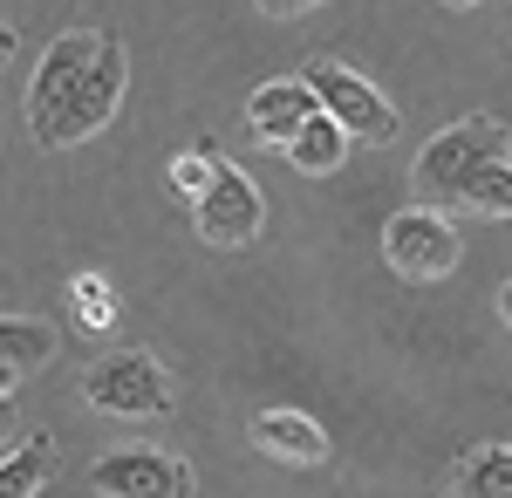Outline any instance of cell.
I'll use <instances>...</instances> for the list:
<instances>
[{"instance_id": "1", "label": "cell", "mask_w": 512, "mask_h": 498, "mask_svg": "<svg viewBox=\"0 0 512 498\" xmlns=\"http://www.w3.org/2000/svg\"><path fill=\"white\" fill-rule=\"evenodd\" d=\"M512 151V130L499 123V116H465V123H451V130H437L431 144L417 151V198H465V185H472L485 164H499V157Z\"/></svg>"}, {"instance_id": "2", "label": "cell", "mask_w": 512, "mask_h": 498, "mask_svg": "<svg viewBox=\"0 0 512 498\" xmlns=\"http://www.w3.org/2000/svg\"><path fill=\"white\" fill-rule=\"evenodd\" d=\"M82 396H89V410H110V417H164L171 410V376L144 348H117V355L89 362Z\"/></svg>"}, {"instance_id": "3", "label": "cell", "mask_w": 512, "mask_h": 498, "mask_svg": "<svg viewBox=\"0 0 512 498\" xmlns=\"http://www.w3.org/2000/svg\"><path fill=\"white\" fill-rule=\"evenodd\" d=\"M383 260L403 280H444V273L458 267V226L437 205H403L383 226Z\"/></svg>"}, {"instance_id": "4", "label": "cell", "mask_w": 512, "mask_h": 498, "mask_svg": "<svg viewBox=\"0 0 512 498\" xmlns=\"http://www.w3.org/2000/svg\"><path fill=\"white\" fill-rule=\"evenodd\" d=\"M123 82H130V62H123V41H103V55H96V69L82 76V89L62 103V116L41 130V144L48 151H69V144H82V137H96L110 116H117L123 103Z\"/></svg>"}, {"instance_id": "5", "label": "cell", "mask_w": 512, "mask_h": 498, "mask_svg": "<svg viewBox=\"0 0 512 498\" xmlns=\"http://www.w3.org/2000/svg\"><path fill=\"white\" fill-rule=\"evenodd\" d=\"M308 89H315L321 110L349 130V144H396V110H390V96H383V89H369L355 69L315 62V69H308Z\"/></svg>"}, {"instance_id": "6", "label": "cell", "mask_w": 512, "mask_h": 498, "mask_svg": "<svg viewBox=\"0 0 512 498\" xmlns=\"http://www.w3.org/2000/svg\"><path fill=\"white\" fill-rule=\"evenodd\" d=\"M103 41H110V35H96V28H69V35L48 41L35 82H28V123H35V137L62 116V103L82 89V76H89V69H96V55H103Z\"/></svg>"}, {"instance_id": "7", "label": "cell", "mask_w": 512, "mask_h": 498, "mask_svg": "<svg viewBox=\"0 0 512 498\" xmlns=\"http://www.w3.org/2000/svg\"><path fill=\"white\" fill-rule=\"evenodd\" d=\"M260 226H267L260 185H253L246 171H233V164H219V178L198 198V232H205L212 246H246V239H260Z\"/></svg>"}, {"instance_id": "8", "label": "cell", "mask_w": 512, "mask_h": 498, "mask_svg": "<svg viewBox=\"0 0 512 498\" xmlns=\"http://www.w3.org/2000/svg\"><path fill=\"white\" fill-rule=\"evenodd\" d=\"M89 485L103 498H192V471L164 451H110L96 458Z\"/></svg>"}, {"instance_id": "9", "label": "cell", "mask_w": 512, "mask_h": 498, "mask_svg": "<svg viewBox=\"0 0 512 498\" xmlns=\"http://www.w3.org/2000/svg\"><path fill=\"white\" fill-rule=\"evenodd\" d=\"M321 116V103H315V89H308V76H280V82H260L253 89V103H246V123H253V137L260 144H294L308 123Z\"/></svg>"}, {"instance_id": "10", "label": "cell", "mask_w": 512, "mask_h": 498, "mask_svg": "<svg viewBox=\"0 0 512 498\" xmlns=\"http://www.w3.org/2000/svg\"><path fill=\"white\" fill-rule=\"evenodd\" d=\"M253 444L280 464H321L328 458V430L308 410H260L253 417Z\"/></svg>"}, {"instance_id": "11", "label": "cell", "mask_w": 512, "mask_h": 498, "mask_svg": "<svg viewBox=\"0 0 512 498\" xmlns=\"http://www.w3.org/2000/svg\"><path fill=\"white\" fill-rule=\"evenodd\" d=\"M451 498H512V444H478L451 471Z\"/></svg>"}, {"instance_id": "12", "label": "cell", "mask_w": 512, "mask_h": 498, "mask_svg": "<svg viewBox=\"0 0 512 498\" xmlns=\"http://www.w3.org/2000/svg\"><path fill=\"white\" fill-rule=\"evenodd\" d=\"M342 157H349V130H342L328 110H321L315 123L287 144V164H294L301 178H328V171H342Z\"/></svg>"}, {"instance_id": "13", "label": "cell", "mask_w": 512, "mask_h": 498, "mask_svg": "<svg viewBox=\"0 0 512 498\" xmlns=\"http://www.w3.org/2000/svg\"><path fill=\"white\" fill-rule=\"evenodd\" d=\"M48 471H55V451H48V437H28L21 451H7V458H0V498H35Z\"/></svg>"}, {"instance_id": "14", "label": "cell", "mask_w": 512, "mask_h": 498, "mask_svg": "<svg viewBox=\"0 0 512 498\" xmlns=\"http://www.w3.org/2000/svg\"><path fill=\"white\" fill-rule=\"evenodd\" d=\"M55 355V335L41 328V321H14V314H0V362L7 369H41Z\"/></svg>"}, {"instance_id": "15", "label": "cell", "mask_w": 512, "mask_h": 498, "mask_svg": "<svg viewBox=\"0 0 512 498\" xmlns=\"http://www.w3.org/2000/svg\"><path fill=\"white\" fill-rule=\"evenodd\" d=\"M465 212H478V219H512V157H499V164H485L472 185H465V198H458Z\"/></svg>"}, {"instance_id": "16", "label": "cell", "mask_w": 512, "mask_h": 498, "mask_svg": "<svg viewBox=\"0 0 512 498\" xmlns=\"http://www.w3.org/2000/svg\"><path fill=\"white\" fill-rule=\"evenodd\" d=\"M219 164H226V151H219V144H212V137H205V144H192V151H178L171 157V185H178V192L192 198H205V185H212V178H219Z\"/></svg>"}, {"instance_id": "17", "label": "cell", "mask_w": 512, "mask_h": 498, "mask_svg": "<svg viewBox=\"0 0 512 498\" xmlns=\"http://www.w3.org/2000/svg\"><path fill=\"white\" fill-rule=\"evenodd\" d=\"M76 307L89 321H110V294H103V280H76Z\"/></svg>"}, {"instance_id": "18", "label": "cell", "mask_w": 512, "mask_h": 498, "mask_svg": "<svg viewBox=\"0 0 512 498\" xmlns=\"http://www.w3.org/2000/svg\"><path fill=\"white\" fill-rule=\"evenodd\" d=\"M321 0H260V14H280V21H294V14H308Z\"/></svg>"}, {"instance_id": "19", "label": "cell", "mask_w": 512, "mask_h": 498, "mask_svg": "<svg viewBox=\"0 0 512 498\" xmlns=\"http://www.w3.org/2000/svg\"><path fill=\"white\" fill-rule=\"evenodd\" d=\"M499 321H506V328H512V280H506V287H499Z\"/></svg>"}, {"instance_id": "20", "label": "cell", "mask_w": 512, "mask_h": 498, "mask_svg": "<svg viewBox=\"0 0 512 498\" xmlns=\"http://www.w3.org/2000/svg\"><path fill=\"white\" fill-rule=\"evenodd\" d=\"M14 376H21V369H7V362H0V396H7V389H14Z\"/></svg>"}, {"instance_id": "21", "label": "cell", "mask_w": 512, "mask_h": 498, "mask_svg": "<svg viewBox=\"0 0 512 498\" xmlns=\"http://www.w3.org/2000/svg\"><path fill=\"white\" fill-rule=\"evenodd\" d=\"M7 55H14V35H7V28H0V62H7Z\"/></svg>"}, {"instance_id": "22", "label": "cell", "mask_w": 512, "mask_h": 498, "mask_svg": "<svg viewBox=\"0 0 512 498\" xmlns=\"http://www.w3.org/2000/svg\"><path fill=\"white\" fill-rule=\"evenodd\" d=\"M7 417H14V410H7V396H0V430H7Z\"/></svg>"}, {"instance_id": "23", "label": "cell", "mask_w": 512, "mask_h": 498, "mask_svg": "<svg viewBox=\"0 0 512 498\" xmlns=\"http://www.w3.org/2000/svg\"><path fill=\"white\" fill-rule=\"evenodd\" d=\"M444 7H478V0H444Z\"/></svg>"}]
</instances>
